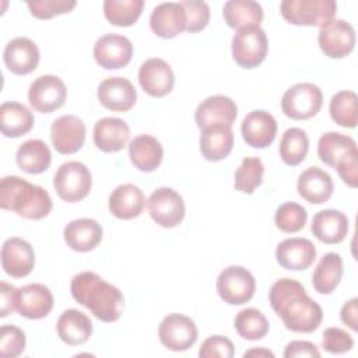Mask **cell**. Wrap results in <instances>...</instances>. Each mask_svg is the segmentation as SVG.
<instances>
[{"mask_svg": "<svg viewBox=\"0 0 358 358\" xmlns=\"http://www.w3.org/2000/svg\"><path fill=\"white\" fill-rule=\"evenodd\" d=\"M308 221V213L305 207L298 203L287 201L282 203L274 215L275 227L285 234H295L301 231Z\"/></svg>", "mask_w": 358, "mask_h": 358, "instance_id": "42", "label": "cell"}, {"mask_svg": "<svg viewBox=\"0 0 358 358\" xmlns=\"http://www.w3.org/2000/svg\"><path fill=\"white\" fill-rule=\"evenodd\" d=\"M246 357H274V354L266 348H252L246 352H243V358Z\"/></svg>", "mask_w": 358, "mask_h": 358, "instance_id": "52", "label": "cell"}, {"mask_svg": "<svg viewBox=\"0 0 358 358\" xmlns=\"http://www.w3.org/2000/svg\"><path fill=\"white\" fill-rule=\"evenodd\" d=\"M39 59L41 55L36 43L25 36L11 39L3 50L6 67L17 76H27L32 73L38 67Z\"/></svg>", "mask_w": 358, "mask_h": 358, "instance_id": "22", "label": "cell"}, {"mask_svg": "<svg viewBox=\"0 0 358 358\" xmlns=\"http://www.w3.org/2000/svg\"><path fill=\"white\" fill-rule=\"evenodd\" d=\"M315 259L316 248L313 242L306 238H288L275 248V260L285 270H306L312 266Z\"/></svg>", "mask_w": 358, "mask_h": 358, "instance_id": "20", "label": "cell"}, {"mask_svg": "<svg viewBox=\"0 0 358 358\" xmlns=\"http://www.w3.org/2000/svg\"><path fill=\"white\" fill-rule=\"evenodd\" d=\"M355 29L345 20L333 18L320 27L317 43L320 50L330 59H343L355 48Z\"/></svg>", "mask_w": 358, "mask_h": 358, "instance_id": "10", "label": "cell"}, {"mask_svg": "<svg viewBox=\"0 0 358 358\" xmlns=\"http://www.w3.org/2000/svg\"><path fill=\"white\" fill-rule=\"evenodd\" d=\"M67 98V88L62 78L53 74L36 77L28 90L31 106L41 113H52L62 108Z\"/></svg>", "mask_w": 358, "mask_h": 358, "instance_id": "12", "label": "cell"}, {"mask_svg": "<svg viewBox=\"0 0 358 358\" xmlns=\"http://www.w3.org/2000/svg\"><path fill=\"white\" fill-rule=\"evenodd\" d=\"M161 344L175 352L189 350L197 340V326L186 315L169 313L158 326Z\"/></svg>", "mask_w": 358, "mask_h": 358, "instance_id": "11", "label": "cell"}, {"mask_svg": "<svg viewBox=\"0 0 358 358\" xmlns=\"http://www.w3.org/2000/svg\"><path fill=\"white\" fill-rule=\"evenodd\" d=\"M56 331L59 338L67 345H80L92 336V322L84 312L67 309L59 316Z\"/></svg>", "mask_w": 358, "mask_h": 358, "instance_id": "30", "label": "cell"}, {"mask_svg": "<svg viewBox=\"0 0 358 358\" xmlns=\"http://www.w3.org/2000/svg\"><path fill=\"white\" fill-rule=\"evenodd\" d=\"M53 187L63 201H81L92 187L91 171L80 161H67L55 172Z\"/></svg>", "mask_w": 358, "mask_h": 358, "instance_id": "6", "label": "cell"}, {"mask_svg": "<svg viewBox=\"0 0 358 358\" xmlns=\"http://www.w3.org/2000/svg\"><path fill=\"white\" fill-rule=\"evenodd\" d=\"M27 345L25 333L13 324H3L0 329V355L4 358L20 357Z\"/></svg>", "mask_w": 358, "mask_h": 358, "instance_id": "43", "label": "cell"}, {"mask_svg": "<svg viewBox=\"0 0 358 358\" xmlns=\"http://www.w3.org/2000/svg\"><path fill=\"white\" fill-rule=\"evenodd\" d=\"M224 21L229 28L260 25L263 21V8L253 0H229L222 7Z\"/></svg>", "mask_w": 358, "mask_h": 358, "instance_id": "36", "label": "cell"}, {"mask_svg": "<svg viewBox=\"0 0 358 358\" xmlns=\"http://www.w3.org/2000/svg\"><path fill=\"white\" fill-rule=\"evenodd\" d=\"M268 302L289 331L313 333L323 320L320 305L294 278L284 277L277 280L268 291Z\"/></svg>", "mask_w": 358, "mask_h": 358, "instance_id": "1", "label": "cell"}, {"mask_svg": "<svg viewBox=\"0 0 358 358\" xmlns=\"http://www.w3.org/2000/svg\"><path fill=\"white\" fill-rule=\"evenodd\" d=\"M241 133L248 145L253 148H266L277 136V120L267 110H252L243 117Z\"/></svg>", "mask_w": 358, "mask_h": 358, "instance_id": "19", "label": "cell"}, {"mask_svg": "<svg viewBox=\"0 0 358 358\" xmlns=\"http://www.w3.org/2000/svg\"><path fill=\"white\" fill-rule=\"evenodd\" d=\"M234 326L236 333L249 341L262 340L270 329L268 320L266 316L256 308H245L241 309L234 320Z\"/></svg>", "mask_w": 358, "mask_h": 358, "instance_id": "39", "label": "cell"}, {"mask_svg": "<svg viewBox=\"0 0 358 358\" xmlns=\"http://www.w3.org/2000/svg\"><path fill=\"white\" fill-rule=\"evenodd\" d=\"M308 151L309 137L305 130L299 127H289L282 133L278 145V152L285 165H299L306 158Z\"/></svg>", "mask_w": 358, "mask_h": 358, "instance_id": "37", "label": "cell"}, {"mask_svg": "<svg viewBox=\"0 0 358 358\" xmlns=\"http://www.w3.org/2000/svg\"><path fill=\"white\" fill-rule=\"evenodd\" d=\"M15 162L21 171L31 175H38L50 166L52 152L45 141L39 138H31L18 147Z\"/></svg>", "mask_w": 358, "mask_h": 358, "instance_id": "33", "label": "cell"}, {"mask_svg": "<svg viewBox=\"0 0 358 358\" xmlns=\"http://www.w3.org/2000/svg\"><path fill=\"white\" fill-rule=\"evenodd\" d=\"M15 294H17V288L11 284L7 282H1L0 284V316L6 317L7 315H10L11 312L15 310Z\"/></svg>", "mask_w": 358, "mask_h": 358, "instance_id": "50", "label": "cell"}, {"mask_svg": "<svg viewBox=\"0 0 358 358\" xmlns=\"http://www.w3.org/2000/svg\"><path fill=\"white\" fill-rule=\"evenodd\" d=\"M138 84L150 96L162 98L173 90L175 74L164 59L151 57L138 69Z\"/></svg>", "mask_w": 358, "mask_h": 358, "instance_id": "15", "label": "cell"}, {"mask_svg": "<svg viewBox=\"0 0 358 358\" xmlns=\"http://www.w3.org/2000/svg\"><path fill=\"white\" fill-rule=\"evenodd\" d=\"M129 158L138 171L152 172L162 162L164 148L155 137L140 134L129 143Z\"/></svg>", "mask_w": 358, "mask_h": 358, "instance_id": "31", "label": "cell"}, {"mask_svg": "<svg viewBox=\"0 0 358 358\" xmlns=\"http://www.w3.org/2000/svg\"><path fill=\"white\" fill-rule=\"evenodd\" d=\"M185 8L187 27L186 31L190 34H196L203 31L210 22V7L206 1L200 0H183L180 1Z\"/></svg>", "mask_w": 358, "mask_h": 358, "instance_id": "45", "label": "cell"}, {"mask_svg": "<svg viewBox=\"0 0 358 358\" xmlns=\"http://www.w3.org/2000/svg\"><path fill=\"white\" fill-rule=\"evenodd\" d=\"M1 267L6 274L13 278L27 277L35 266V252L29 242L22 238L13 236L3 242Z\"/></svg>", "mask_w": 358, "mask_h": 358, "instance_id": "16", "label": "cell"}, {"mask_svg": "<svg viewBox=\"0 0 358 358\" xmlns=\"http://www.w3.org/2000/svg\"><path fill=\"white\" fill-rule=\"evenodd\" d=\"M0 207L27 220H42L53 208L49 193L38 185L8 175L0 180Z\"/></svg>", "mask_w": 358, "mask_h": 358, "instance_id": "3", "label": "cell"}, {"mask_svg": "<svg viewBox=\"0 0 358 358\" xmlns=\"http://www.w3.org/2000/svg\"><path fill=\"white\" fill-rule=\"evenodd\" d=\"M201 155L211 162L225 159L234 147V133L231 126L211 124L201 129L199 137Z\"/></svg>", "mask_w": 358, "mask_h": 358, "instance_id": "29", "label": "cell"}, {"mask_svg": "<svg viewBox=\"0 0 358 358\" xmlns=\"http://www.w3.org/2000/svg\"><path fill=\"white\" fill-rule=\"evenodd\" d=\"M322 345L330 354H344L354 347V338L340 327H327L323 331Z\"/></svg>", "mask_w": 358, "mask_h": 358, "instance_id": "47", "label": "cell"}, {"mask_svg": "<svg viewBox=\"0 0 358 358\" xmlns=\"http://www.w3.org/2000/svg\"><path fill=\"white\" fill-rule=\"evenodd\" d=\"M343 259L338 253H326L316 264L312 274V285L320 295H330L343 278Z\"/></svg>", "mask_w": 358, "mask_h": 358, "instance_id": "34", "label": "cell"}, {"mask_svg": "<svg viewBox=\"0 0 358 358\" xmlns=\"http://www.w3.org/2000/svg\"><path fill=\"white\" fill-rule=\"evenodd\" d=\"M218 296L228 305H243L249 302L256 291L253 274L242 266L225 267L217 278Z\"/></svg>", "mask_w": 358, "mask_h": 358, "instance_id": "8", "label": "cell"}, {"mask_svg": "<svg viewBox=\"0 0 358 358\" xmlns=\"http://www.w3.org/2000/svg\"><path fill=\"white\" fill-rule=\"evenodd\" d=\"M285 358H294V357H315L319 358L320 357V351L319 348L306 340H294L291 343H288L285 345L284 354Z\"/></svg>", "mask_w": 358, "mask_h": 358, "instance_id": "49", "label": "cell"}, {"mask_svg": "<svg viewBox=\"0 0 358 358\" xmlns=\"http://www.w3.org/2000/svg\"><path fill=\"white\" fill-rule=\"evenodd\" d=\"M238 116L235 101L225 95H211L201 101L194 112V120L201 130L211 124L232 126Z\"/></svg>", "mask_w": 358, "mask_h": 358, "instance_id": "23", "label": "cell"}, {"mask_svg": "<svg viewBox=\"0 0 358 358\" xmlns=\"http://www.w3.org/2000/svg\"><path fill=\"white\" fill-rule=\"evenodd\" d=\"M334 169L347 186L355 189L358 186V150L344 157Z\"/></svg>", "mask_w": 358, "mask_h": 358, "instance_id": "48", "label": "cell"}, {"mask_svg": "<svg viewBox=\"0 0 358 358\" xmlns=\"http://www.w3.org/2000/svg\"><path fill=\"white\" fill-rule=\"evenodd\" d=\"M310 231L320 242L336 245L343 242L348 234V218L340 210H322L313 215Z\"/></svg>", "mask_w": 358, "mask_h": 358, "instance_id": "27", "label": "cell"}, {"mask_svg": "<svg viewBox=\"0 0 358 358\" xmlns=\"http://www.w3.org/2000/svg\"><path fill=\"white\" fill-rule=\"evenodd\" d=\"M53 309V295L50 289L39 282L27 284L17 288L15 310L27 319L38 320L46 317Z\"/></svg>", "mask_w": 358, "mask_h": 358, "instance_id": "17", "label": "cell"}, {"mask_svg": "<svg viewBox=\"0 0 358 358\" xmlns=\"http://www.w3.org/2000/svg\"><path fill=\"white\" fill-rule=\"evenodd\" d=\"M322 105V90L312 83L294 84L281 98V110L294 120H306L316 116Z\"/></svg>", "mask_w": 358, "mask_h": 358, "instance_id": "7", "label": "cell"}, {"mask_svg": "<svg viewBox=\"0 0 358 358\" xmlns=\"http://www.w3.org/2000/svg\"><path fill=\"white\" fill-rule=\"evenodd\" d=\"M331 176L319 166H310L305 169L296 182V190L299 196L310 204H323L329 201L333 194Z\"/></svg>", "mask_w": 358, "mask_h": 358, "instance_id": "28", "label": "cell"}, {"mask_svg": "<svg viewBox=\"0 0 358 358\" xmlns=\"http://www.w3.org/2000/svg\"><path fill=\"white\" fill-rule=\"evenodd\" d=\"M144 8L143 0H105L103 15L116 27H130L141 15Z\"/></svg>", "mask_w": 358, "mask_h": 358, "instance_id": "40", "label": "cell"}, {"mask_svg": "<svg viewBox=\"0 0 358 358\" xmlns=\"http://www.w3.org/2000/svg\"><path fill=\"white\" fill-rule=\"evenodd\" d=\"M264 175V165L257 157H246L235 171L234 186L235 190L252 194L262 183Z\"/></svg>", "mask_w": 358, "mask_h": 358, "instance_id": "41", "label": "cell"}, {"mask_svg": "<svg viewBox=\"0 0 358 358\" xmlns=\"http://www.w3.org/2000/svg\"><path fill=\"white\" fill-rule=\"evenodd\" d=\"M151 31L164 39H171L186 31L187 18L180 1L161 3L151 11Z\"/></svg>", "mask_w": 358, "mask_h": 358, "instance_id": "21", "label": "cell"}, {"mask_svg": "<svg viewBox=\"0 0 358 358\" xmlns=\"http://www.w3.org/2000/svg\"><path fill=\"white\" fill-rule=\"evenodd\" d=\"M112 215L119 220L137 218L145 207V196L143 190L133 183L119 185L112 190L108 200Z\"/></svg>", "mask_w": 358, "mask_h": 358, "instance_id": "26", "label": "cell"}, {"mask_svg": "<svg viewBox=\"0 0 358 358\" xmlns=\"http://www.w3.org/2000/svg\"><path fill=\"white\" fill-rule=\"evenodd\" d=\"M35 119L32 112L20 102L7 101L0 106V129L4 137L17 138L34 127Z\"/></svg>", "mask_w": 358, "mask_h": 358, "instance_id": "32", "label": "cell"}, {"mask_svg": "<svg viewBox=\"0 0 358 358\" xmlns=\"http://www.w3.org/2000/svg\"><path fill=\"white\" fill-rule=\"evenodd\" d=\"M96 96L99 103L113 112H127L137 101V91L124 77H108L99 83Z\"/></svg>", "mask_w": 358, "mask_h": 358, "instance_id": "18", "label": "cell"}, {"mask_svg": "<svg viewBox=\"0 0 358 358\" xmlns=\"http://www.w3.org/2000/svg\"><path fill=\"white\" fill-rule=\"evenodd\" d=\"M231 50L235 63L242 69H255L260 66L268 50L267 35L260 25L243 27L236 29L231 41Z\"/></svg>", "mask_w": 358, "mask_h": 358, "instance_id": "4", "label": "cell"}, {"mask_svg": "<svg viewBox=\"0 0 358 358\" xmlns=\"http://www.w3.org/2000/svg\"><path fill=\"white\" fill-rule=\"evenodd\" d=\"M103 229L92 218H78L70 221L63 229V238L67 246L76 252L87 253L94 250L102 241Z\"/></svg>", "mask_w": 358, "mask_h": 358, "instance_id": "24", "label": "cell"}, {"mask_svg": "<svg viewBox=\"0 0 358 358\" xmlns=\"http://www.w3.org/2000/svg\"><path fill=\"white\" fill-rule=\"evenodd\" d=\"M85 123L76 115H63L50 126V140L59 154L70 155L81 150L85 141Z\"/></svg>", "mask_w": 358, "mask_h": 358, "instance_id": "14", "label": "cell"}, {"mask_svg": "<svg viewBox=\"0 0 358 358\" xmlns=\"http://www.w3.org/2000/svg\"><path fill=\"white\" fill-rule=\"evenodd\" d=\"M133 56V45L129 38L119 34H105L94 45V59L105 70L126 67Z\"/></svg>", "mask_w": 358, "mask_h": 358, "instance_id": "13", "label": "cell"}, {"mask_svg": "<svg viewBox=\"0 0 358 358\" xmlns=\"http://www.w3.org/2000/svg\"><path fill=\"white\" fill-rule=\"evenodd\" d=\"M280 13L292 25L322 27L334 18L337 3L333 0H282Z\"/></svg>", "mask_w": 358, "mask_h": 358, "instance_id": "5", "label": "cell"}, {"mask_svg": "<svg viewBox=\"0 0 358 358\" xmlns=\"http://www.w3.org/2000/svg\"><path fill=\"white\" fill-rule=\"evenodd\" d=\"M330 117L345 129H354L358 123V98L354 91L344 90L334 94L329 105Z\"/></svg>", "mask_w": 358, "mask_h": 358, "instance_id": "38", "label": "cell"}, {"mask_svg": "<svg viewBox=\"0 0 358 358\" xmlns=\"http://www.w3.org/2000/svg\"><path fill=\"white\" fill-rule=\"evenodd\" d=\"M70 292L76 302L87 308L101 322H116L123 313L124 296L122 291L94 271L76 274L70 282Z\"/></svg>", "mask_w": 358, "mask_h": 358, "instance_id": "2", "label": "cell"}, {"mask_svg": "<svg viewBox=\"0 0 358 358\" xmlns=\"http://www.w3.org/2000/svg\"><path fill=\"white\" fill-rule=\"evenodd\" d=\"M94 144L103 152H117L127 145L130 127L120 117H102L94 126Z\"/></svg>", "mask_w": 358, "mask_h": 358, "instance_id": "25", "label": "cell"}, {"mask_svg": "<svg viewBox=\"0 0 358 358\" xmlns=\"http://www.w3.org/2000/svg\"><path fill=\"white\" fill-rule=\"evenodd\" d=\"M234 355L235 348L232 341L221 334L207 337L199 350L200 358H232Z\"/></svg>", "mask_w": 358, "mask_h": 358, "instance_id": "46", "label": "cell"}, {"mask_svg": "<svg viewBox=\"0 0 358 358\" xmlns=\"http://www.w3.org/2000/svg\"><path fill=\"white\" fill-rule=\"evenodd\" d=\"M340 319L352 331L358 330V299L357 298H351L343 305L340 310Z\"/></svg>", "mask_w": 358, "mask_h": 358, "instance_id": "51", "label": "cell"}, {"mask_svg": "<svg viewBox=\"0 0 358 358\" xmlns=\"http://www.w3.org/2000/svg\"><path fill=\"white\" fill-rule=\"evenodd\" d=\"M147 208L154 222L162 228H175L185 218L183 197L168 186L158 187L150 194Z\"/></svg>", "mask_w": 358, "mask_h": 358, "instance_id": "9", "label": "cell"}, {"mask_svg": "<svg viewBox=\"0 0 358 358\" xmlns=\"http://www.w3.org/2000/svg\"><path fill=\"white\" fill-rule=\"evenodd\" d=\"M31 14L39 20H49L55 15L67 14L76 6L74 0H34L27 3Z\"/></svg>", "mask_w": 358, "mask_h": 358, "instance_id": "44", "label": "cell"}, {"mask_svg": "<svg viewBox=\"0 0 358 358\" xmlns=\"http://www.w3.org/2000/svg\"><path fill=\"white\" fill-rule=\"evenodd\" d=\"M352 151H357L355 140L338 131H327L322 134L317 141L319 159L331 168H336V165Z\"/></svg>", "mask_w": 358, "mask_h": 358, "instance_id": "35", "label": "cell"}]
</instances>
